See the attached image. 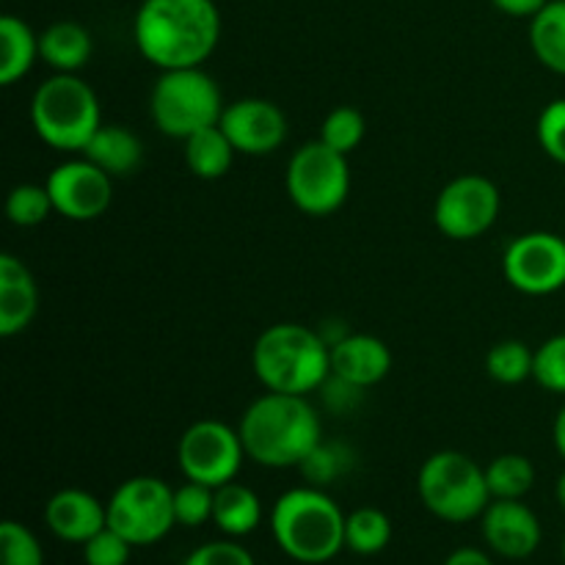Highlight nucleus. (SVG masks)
Masks as SVG:
<instances>
[{"mask_svg": "<svg viewBox=\"0 0 565 565\" xmlns=\"http://www.w3.org/2000/svg\"><path fill=\"white\" fill-rule=\"evenodd\" d=\"M39 58V36L33 28L14 14L0 17V83L14 86Z\"/></svg>", "mask_w": 565, "mask_h": 565, "instance_id": "obj_22", "label": "nucleus"}, {"mask_svg": "<svg viewBox=\"0 0 565 565\" xmlns=\"http://www.w3.org/2000/svg\"><path fill=\"white\" fill-rule=\"evenodd\" d=\"M132 42L160 72L202 66L221 42V11L213 0H143Z\"/></svg>", "mask_w": 565, "mask_h": 565, "instance_id": "obj_1", "label": "nucleus"}, {"mask_svg": "<svg viewBox=\"0 0 565 565\" xmlns=\"http://www.w3.org/2000/svg\"><path fill=\"white\" fill-rule=\"evenodd\" d=\"M252 367L268 392L309 395L331 379V345L309 326L276 323L254 342Z\"/></svg>", "mask_w": 565, "mask_h": 565, "instance_id": "obj_4", "label": "nucleus"}, {"mask_svg": "<svg viewBox=\"0 0 565 565\" xmlns=\"http://www.w3.org/2000/svg\"><path fill=\"white\" fill-rule=\"evenodd\" d=\"M92 33L75 20H58L39 33V55L55 72L77 75L92 58Z\"/></svg>", "mask_w": 565, "mask_h": 565, "instance_id": "obj_19", "label": "nucleus"}, {"mask_svg": "<svg viewBox=\"0 0 565 565\" xmlns=\"http://www.w3.org/2000/svg\"><path fill=\"white\" fill-rule=\"evenodd\" d=\"M364 130H367L364 116L356 108H351V105H340L320 125V141L329 143L337 152L351 154L362 143Z\"/></svg>", "mask_w": 565, "mask_h": 565, "instance_id": "obj_29", "label": "nucleus"}, {"mask_svg": "<svg viewBox=\"0 0 565 565\" xmlns=\"http://www.w3.org/2000/svg\"><path fill=\"white\" fill-rule=\"evenodd\" d=\"M221 88L202 66L166 70L149 94V114L154 127L169 138H191L204 127L218 125L224 116Z\"/></svg>", "mask_w": 565, "mask_h": 565, "instance_id": "obj_6", "label": "nucleus"}, {"mask_svg": "<svg viewBox=\"0 0 565 565\" xmlns=\"http://www.w3.org/2000/svg\"><path fill=\"white\" fill-rule=\"evenodd\" d=\"M136 546L116 533L114 527L99 530L94 539L83 544V563L86 565H127Z\"/></svg>", "mask_w": 565, "mask_h": 565, "instance_id": "obj_33", "label": "nucleus"}, {"mask_svg": "<svg viewBox=\"0 0 565 565\" xmlns=\"http://www.w3.org/2000/svg\"><path fill=\"white\" fill-rule=\"evenodd\" d=\"M445 565H494V561L483 550H478V546H461V550H456L447 557Z\"/></svg>", "mask_w": 565, "mask_h": 565, "instance_id": "obj_37", "label": "nucleus"}, {"mask_svg": "<svg viewBox=\"0 0 565 565\" xmlns=\"http://www.w3.org/2000/svg\"><path fill=\"white\" fill-rule=\"evenodd\" d=\"M39 312V290L31 270L14 254L0 257V337H17Z\"/></svg>", "mask_w": 565, "mask_h": 565, "instance_id": "obj_18", "label": "nucleus"}, {"mask_svg": "<svg viewBox=\"0 0 565 565\" xmlns=\"http://www.w3.org/2000/svg\"><path fill=\"white\" fill-rule=\"evenodd\" d=\"M237 149L221 130V125L204 127L185 138V166L199 180H221L232 169Z\"/></svg>", "mask_w": 565, "mask_h": 565, "instance_id": "obj_23", "label": "nucleus"}, {"mask_svg": "<svg viewBox=\"0 0 565 565\" xmlns=\"http://www.w3.org/2000/svg\"><path fill=\"white\" fill-rule=\"evenodd\" d=\"M182 565H257L254 563L252 552L235 539L226 541H207V544L196 546L191 555L185 557Z\"/></svg>", "mask_w": 565, "mask_h": 565, "instance_id": "obj_35", "label": "nucleus"}, {"mask_svg": "<svg viewBox=\"0 0 565 565\" xmlns=\"http://www.w3.org/2000/svg\"><path fill=\"white\" fill-rule=\"evenodd\" d=\"M0 565H44L42 544L25 524H0Z\"/></svg>", "mask_w": 565, "mask_h": 565, "instance_id": "obj_31", "label": "nucleus"}, {"mask_svg": "<svg viewBox=\"0 0 565 565\" xmlns=\"http://www.w3.org/2000/svg\"><path fill=\"white\" fill-rule=\"evenodd\" d=\"M552 441H555L557 452H561V458L565 461V406L557 412L555 425H552Z\"/></svg>", "mask_w": 565, "mask_h": 565, "instance_id": "obj_38", "label": "nucleus"}, {"mask_svg": "<svg viewBox=\"0 0 565 565\" xmlns=\"http://www.w3.org/2000/svg\"><path fill=\"white\" fill-rule=\"evenodd\" d=\"M221 130L241 154L263 158L274 154L287 141V116L276 103L263 97H246L226 105Z\"/></svg>", "mask_w": 565, "mask_h": 565, "instance_id": "obj_14", "label": "nucleus"}, {"mask_svg": "<svg viewBox=\"0 0 565 565\" xmlns=\"http://www.w3.org/2000/svg\"><path fill=\"white\" fill-rule=\"evenodd\" d=\"M276 546L303 565H323L345 550V513L326 491L298 486L270 508Z\"/></svg>", "mask_w": 565, "mask_h": 565, "instance_id": "obj_3", "label": "nucleus"}, {"mask_svg": "<svg viewBox=\"0 0 565 565\" xmlns=\"http://www.w3.org/2000/svg\"><path fill=\"white\" fill-rule=\"evenodd\" d=\"M246 458L268 469L303 467L320 447L323 425L307 395L265 392L237 423Z\"/></svg>", "mask_w": 565, "mask_h": 565, "instance_id": "obj_2", "label": "nucleus"}, {"mask_svg": "<svg viewBox=\"0 0 565 565\" xmlns=\"http://www.w3.org/2000/svg\"><path fill=\"white\" fill-rule=\"evenodd\" d=\"M539 143L555 163L565 166V97L552 99L539 116Z\"/></svg>", "mask_w": 565, "mask_h": 565, "instance_id": "obj_34", "label": "nucleus"}, {"mask_svg": "<svg viewBox=\"0 0 565 565\" xmlns=\"http://www.w3.org/2000/svg\"><path fill=\"white\" fill-rule=\"evenodd\" d=\"M500 204V188L489 177L461 174L436 196L434 221L450 241H475L494 226Z\"/></svg>", "mask_w": 565, "mask_h": 565, "instance_id": "obj_11", "label": "nucleus"}, {"mask_svg": "<svg viewBox=\"0 0 565 565\" xmlns=\"http://www.w3.org/2000/svg\"><path fill=\"white\" fill-rule=\"evenodd\" d=\"M530 47L546 70L565 75V0H550L530 20Z\"/></svg>", "mask_w": 565, "mask_h": 565, "instance_id": "obj_24", "label": "nucleus"}, {"mask_svg": "<svg viewBox=\"0 0 565 565\" xmlns=\"http://www.w3.org/2000/svg\"><path fill=\"white\" fill-rule=\"evenodd\" d=\"M480 533L486 546L505 561L535 555L544 539L539 516L522 500H491L480 516Z\"/></svg>", "mask_w": 565, "mask_h": 565, "instance_id": "obj_15", "label": "nucleus"}, {"mask_svg": "<svg viewBox=\"0 0 565 565\" xmlns=\"http://www.w3.org/2000/svg\"><path fill=\"white\" fill-rule=\"evenodd\" d=\"M47 191L55 213L70 221H94L114 202V177L105 174L88 158L66 160L47 177Z\"/></svg>", "mask_w": 565, "mask_h": 565, "instance_id": "obj_13", "label": "nucleus"}, {"mask_svg": "<svg viewBox=\"0 0 565 565\" xmlns=\"http://www.w3.org/2000/svg\"><path fill=\"white\" fill-rule=\"evenodd\" d=\"M392 370V351L373 334H345L331 342V375L353 390L381 384Z\"/></svg>", "mask_w": 565, "mask_h": 565, "instance_id": "obj_16", "label": "nucleus"}, {"mask_svg": "<svg viewBox=\"0 0 565 565\" xmlns=\"http://www.w3.org/2000/svg\"><path fill=\"white\" fill-rule=\"evenodd\" d=\"M417 491L423 505L450 524L475 522L491 502L486 469L458 450H441L425 458L417 475Z\"/></svg>", "mask_w": 565, "mask_h": 565, "instance_id": "obj_7", "label": "nucleus"}, {"mask_svg": "<svg viewBox=\"0 0 565 565\" xmlns=\"http://www.w3.org/2000/svg\"><path fill=\"white\" fill-rule=\"evenodd\" d=\"M533 359L535 351H530L522 340H502L486 353V373L497 384L516 386L533 379Z\"/></svg>", "mask_w": 565, "mask_h": 565, "instance_id": "obj_27", "label": "nucleus"}, {"mask_svg": "<svg viewBox=\"0 0 565 565\" xmlns=\"http://www.w3.org/2000/svg\"><path fill=\"white\" fill-rule=\"evenodd\" d=\"M105 505H108V527L125 535L132 546L158 544L177 524L174 489L152 475L125 480Z\"/></svg>", "mask_w": 565, "mask_h": 565, "instance_id": "obj_9", "label": "nucleus"}, {"mask_svg": "<svg viewBox=\"0 0 565 565\" xmlns=\"http://www.w3.org/2000/svg\"><path fill=\"white\" fill-rule=\"evenodd\" d=\"M287 193L301 213L312 218L337 213L351 193V166L348 154L329 143L309 141L292 152L285 174Z\"/></svg>", "mask_w": 565, "mask_h": 565, "instance_id": "obj_8", "label": "nucleus"}, {"mask_svg": "<svg viewBox=\"0 0 565 565\" xmlns=\"http://www.w3.org/2000/svg\"><path fill=\"white\" fill-rule=\"evenodd\" d=\"M392 522L379 508H356L345 516V550L356 555H379L390 546Z\"/></svg>", "mask_w": 565, "mask_h": 565, "instance_id": "obj_26", "label": "nucleus"}, {"mask_svg": "<svg viewBox=\"0 0 565 565\" xmlns=\"http://www.w3.org/2000/svg\"><path fill=\"white\" fill-rule=\"evenodd\" d=\"M243 441L237 428H230L218 419H199L177 445V463L185 480L218 489V486L232 483L243 467Z\"/></svg>", "mask_w": 565, "mask_h": 565, "instance_id": "obj_10", "label": "nucleus"}, {"mask_svg": "<svg viewBox=\"0 0 565 565\" xmlns=\"http://www.w3.org/2000/svg\"><path fill=\"white\" fill-rule=\"evenodd\" d=\"M31 125L47 147L58 152H83L103 125L94 88L83 77L55 72L31 97Z\"/></svg>", "mask_w": 565, "mask_h": 565, "instance_id": "obj_5", "label": "nucleus"}, {"mask_svg": "<svg viewBox=\"0 0 565 565\" xmlns=\"http://www.w3.org/2000/svg\"><path fill=\"white\" fill-rule=\"evenodd\" d=\"M563 563H565V539H563Z\"/></svg>", "mask_w": 565, "mask_h": 565, "instance_id": "obj_40", "label": "nucleus"}, {"mask_svg": "<svg viewBox=\"0 0 565 565\" xmlns=\"http://www.w3.org/2000/svg\"><path fill=\"white\" fill-rule=\"evenodd\" d=\"M486 483L491 500H524L535 486V467L519 452H505L486 467Z\"/></svg>", "mask_w": 565, "mask_h": 565, "instance_id": "obj_25", "label": "nucleus"}, {"mask_svg": "<svg viewBox=\"0 0 565 565\" xmlns=\"http://www.w3.org/2000/svg\"><path fill=\"white\" fill-rule=\"evenodd\" d=\"M213 505L215 489L210 486L185 480L180 489H174V516L182 527H202V524L213 522Z\"/></svg>", "mask_w": 565, "mask_h": 565, "instance_id": "obj_30", "label": "nucleus"}, {"mask_svg": "<svg viewBox=\"0 0 565 565\" xmlns=\"http://www.w3.org/2000/svg\"><path fill=\"white\" fill-rule=\"evenodd\" d=\"M53 213L55 207L47 185L22 182V185L11 188L9 199H6V215H9V221L14 226H39Z\"/></svg>", "mask_w": 565, "mask_h": 565, "instance_id": "obj_28", "label": "nucleus"}, {"mask_svg": "<svg viewBox=\"0 0 565 565\" xmlns=\"http://www.w3.org/2000/svg\"><path fill=\"white\" fill-rule=\"evenodd\" d=\"M533 379L541 390L565 395V334L550 337L535 348Z\"/></svg>", "mask_w": 565, "mask_h": 565, "instance_id": "obj_32", "label": "nucleus"}, {"mask_svg": "<svg viewBox=\"0 0 565 565\" xmlns=\"http://www.w3.org/2000/svg\"><path fill=\"white\" fill-rule=\"evenodd\" d=\"M83 158L99 166L105 174L127 177L141 166L143 143L125 125H99V130L94 132L88 147L83 149Z\"/></svg>", "mask_w": 565, "mask_h": 565, "instance_id": "obj_20", "label": "nucleus"}, {"mask_svg": "<svg viewBox=\"0 0 565 565\" xmlns=\"http://www.w3.org/2000/svg\"><path fill=\"white\" fill-rule=\"evenodd\" d=\"M502 274L524 296H552L565 287V237L555 232H524L502 257Z\"/></svg>", "mask_w": 565, "mask_h": 565, "instance_id": "obj_12", "label": "nucleus"}, {"mask_svg": "<svg viewBox=\"0 0 565 565\" xmlns=\"http://www.w3.org/2000/svg\"><path fill=\"white\" fill-rule=\"evenodd\" d=\"M555 497H557V505L565 511V472L557 478V486H555Z\"/></svg>", "mask_w": 565, "mask_h": 565, "instance_id": "obj_39", "label": "nucleus"}, {"mask_svg": "<svg viewBox=\"0 0 565 565\" xmlns=\"http://www.w3.org/2000/svg\"><path fill=\"white\" fill-rule=\"evenodd\" d=\"M44 524L66 544H86L108 527V505L83 489H61L44 505Z\"/></svg>", "mask_w": 565, "mask_h": 565, "instance_id": "obj_17", "label": "nucleus"}, {"mask_svg": "<svg viewBox=\"0 0 565 565\" xmlns=\"http://www.w3.org/2000/svg\"><path fill=\"white\" fill-rule=\"evenodd\" d=\"M213 524L230 539L252 535L263 524V500L243 483H224L215 489Z\"/></svg>", "mask_w": 565, "mask_h": 565, "instance_id": "obj_21", "label": "nucleus"}, {"mask_svg": "<svg viewBox=\"0 0 565 565\" xmlns=\"http://www.w3.org/2000/svg\"><path fill=\"white\" fill-rule=\"evenodd\" d=\"M491 3L508 17H530L533 20L550 0H491Z\"/></svg>", "mask_w": 565, "mask_h": 565, "instance_id": "obj_36", "label": "nucleus"}]
</instances>
